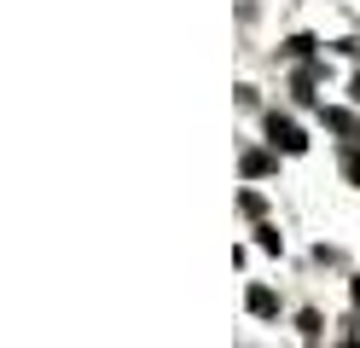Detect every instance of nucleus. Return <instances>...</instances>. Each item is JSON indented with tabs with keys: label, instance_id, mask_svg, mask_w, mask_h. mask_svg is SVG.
Returning a JSON list of instances; mask_svg holds the SVG:
<instances>
[{
	"label": "nucleus",
	"instance_id": "7ed1b4c3",
	"mask_svg": "<svg viewBox=\"0 0 360 348\" xmlns=\"http://www.w3.org/2000/svg\"><path fill=\"white\" fill-rule=\"evenodd\" d=\"M267 169H274V157H267V151H244V174H250V180H262Z\"/></svg>",
	"mask_w": 360,
	"mask_h": 348
},
{
	"label": "nucleus",
	"instance_id": "423d86ee",
	"mask_svg": "<svg viewBox=\"0 0 360 348\" xmlns=\"http://www.w3.org/2000/svg\"><path fill=\"white\" fill-rule=\"evenodd\" d=\"M354 302H360V278H354Z\"/></svg>",
	"mask_w": 360,
	"mask_h": 348
},
{
	"label": "nucleus",
	"instance_id": "20e7f679",
	"mask_svg": "<svg viewBox=\"0 0 360 348\" xmlns=\"http://www.w3.org/2000/svg\"><path fill=\"white\" fill-rule=\"evenodd\" d=\"M256 244H262L267 255H279V250H285V238H279V232H274V226H262V238H256Z\"/></svg>",
	"mask_w": 360,
	"mask_h": 348
},
{
	"label": "nucleus",
	"instance_id": "f257e3e1",
	"mask_svg": "<svg viewBox=\"0 0 360 348\" xmlns=\"http://www.w3.org/2000/svg\"><path fill=\"white\" fill-rule=\"evenodd\" d=\"M267 139H274L279 151H290V157H297V151H308L302 128H297V122H285V116H267Z\"/></svg>",
	"mask_w": 360,
	"mask_h": 348
},
{
	"label": "nucleus",
	"instance_id": "39448f33",
	"mask_svg": "<svg viewBox=\"0 0 360 348\" xmlns=\"http://www.w3.org/2000/svg\"><path fill=\"white\" fill-rule=\"evenodd\" d=\"M297 331L314 342V337H320V314H302V319H297Z\"/></svg>",
	"mask_w": 360,
	"mask_h": 348
},
{
	"label": "nucleus",
	"instance_id": "f03ea898",
	"mask_svg": "<svg viewBox=\"0 0 360 348\" xmlns=\"http://www.w3.org/2000/svg\"><path fill=\"white\" fill-rule=\"evenodd\" d=\"M244 308H250L256 319H267V314H279V302H274V290H267V285H250V296H244Z\"/></svg>",
	"mask_w": 360,
	"mask_h": 348
}]
</instances>
